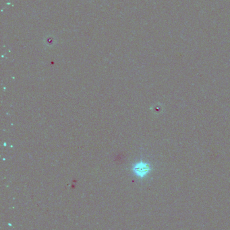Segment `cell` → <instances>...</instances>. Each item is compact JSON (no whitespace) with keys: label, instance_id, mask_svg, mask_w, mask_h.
Segmentation results:
<instances>
[{"label":"cell","instance_id":"6da1fadb","mask_svg":"<svg viewBox=\"0 0 230 230\" xmlns=\"http://www.w3.org/2000/svg\"><path fill=\"white\" fill-rule=\"evenodd\" d=\"M133 170L138 176L142 178L145 177L150 172V168L149 164L145 163V162H139V163H137L134 165Z\"/></svg>","mask_w":230,"mask_h":230}]
</instances>
